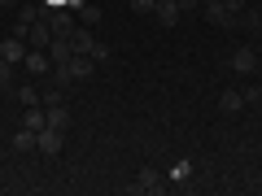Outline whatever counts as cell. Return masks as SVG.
<instances>
[{
  "label": "cell",
  "instance_id": "1",
  "mask_svg": "<svg viewBox=\"0 0 262 196\" xmlns=\"http://www.w3.org/2000/svg\"><path fill=\"white\" fill-rule=\"evenodd\" d=\"M227 65H232L236 75H258L262 57H258V48H249V44H236V48H232V57H227Z\"/></svg>",
  "mask_w": 262,
  "mask_h": 196
},
{
  "label": "cell",
  "instance_id": "2",
  "mask_svg": "<svg viewBox=\"0 0 262 196\" xmlns=\"http://www.w3.org/2000/svg\"><path fill=\"white\" fill-rule=\"evenodd\" d=\"M61 144H66V131H53V127L35 131V153H44V157H57Z\"/></svg>",
  "mask_w": 262,
  "mask_h": 196
},
{
  "label": "cell",
  "instance_id": "3",
  "mask_svg": "<svg viewBox=\"0 0 262 196\" xmlns=\"http://www.w3.org/2000/svg\"><path fill=\"white\" fill-rule=\"evenodd\" d=\"M162 187H166V179H162V170H153V166H144L140 175H136V183H131V192H162Z\"/></svg>",
  "mask_w": 262,
  "mask_h": 196
},
{
  "label": "cell",
  "instance_id": "4",
  "mask_svg": "<svg viewBox=\"0 0 262 196\" xmlns=\"http://www.w3.org/2000/svg\"><path fill=\"white\" fill-rule=\"evenodd\" d=\"M22 65H27V75H35V79H44L48 70H53V57H48L44 48H27V61H22Z\"/></svg>",
  "mask_w": 262,
  "mask_h": 196
},
{
  "label": "cell",
  "instance_id": "5",
  "mask_svg": "<svg viewBox=\"0 0 262 196\" xmlns=\"http://www.w3.org/2000/svg\"><path fill=\"white\" fill-rule=\"evenodd\" d=\"M92 70H96V61H92L88 53H75L70 61H66V75H70V83H75V79H92Z\"/></svg>",
  "mask_w": 262,
  "mask_h": 196
},
{
  "label": "cell",
  "instance_id": "6",
  "mask_svg": "<svg viewBox=\"0 0 262 196\" xmlns=\"http://www.w3.org/2000/svg\"><path fill=\"white\" fill-rule=\"evenodd\" d=\"M0 57H5V61H13V65H22V61H27V39H22V35L0 39Z\"/></svg>",
  "mask_w": 262,
  "mask_h": 196
},
{
  "label": "cell",
  "instance_id": "7",
  "mask_svg": "<svg viewBox=\"0 0 262 196\" xmlns=\"http://www.w3.org/2000/svg\"><path fill=\"white\" fill-rule=\"evenodd\" d=\"M44 22H48V31H53V35H70V31H75V18L66 13V5H61V9H48Z\"/></svg>",
  "mask_w": 262,
  "mask_h": 196
},
{
  "label": "cell",
  "instance_id": "8",
  "mask_svg": "<svg viewBox=\"0 0 262 196\" xmlns=\"http://www.w3.org/2000/svg\"><path fill=\"white\" fill-rule=\"evenodd\" d=\"M48 44H53V31H48V22L39 18L35 27L27 31V48H44V53H48Z\"/></svg>",
  "mask_w": 262,
  "mask_h": 196
},
{
  "label": "cell",
  "instance_id": "9",
  "mask_svg": "<svg viewBox=\"0 0 262 196\" xmlns=\"http://www.w3.org/2000/svg\"><path fill=\"white\" fill-rule=\"evenodd\" d=\"M153 18L162 22V27H175L184 13H179V0H158V9H153Z\"/></svg>",
  "mask_w": 262,
  "mask_h": 196
},
{
  "label": "cell",
  "instance_id": "10",
  "mask_svg": "<svg viewBox=\"0 0 262 196\" xmlns=\"http://www.w3.org/2000/svg\"><path fill=\"white\" fill-rule=\"evenodd\" d=\"M66 39H70V48H75V53H88V48L96 44V35H92V27H83V22H79V27L70 31V35H66Z\"/></svg>",
  "mask_w": 262,
  "mask_h": 196
},
{
  "label": "cell",
  "instance_id": "11",
  "mask_svg": "<svg viewBox=\"0 0 262 196\" xmlns=\"http://www.w3.org/2000/svg\"><path fill=\"white\" fill-rule=\"evenodd\" d=\"M48 57H53V65H66L70 57H75L70 39H66V35H53V44H48Z\"/></svg>",
  "mask_w": 262,
  "mask_h": 196
},
{
  "label": "cell",
  "instance_id": "12",
  "mask_svg": "<svg viewBox=\"0 0 262 196\" xmlns=\"http://www.w3.org/2000/svg\"><path fill=\"white\" fill-rule=\"evenodd\" d=\"M44 118H48V127H53V131H70V113H66V105H48Z\"/></svg>",
  "mask_w": 262,
  "mask_h": 196
},
{
  "label": "cell",
  "instance_id": "13",
  "mask_svg": "<svg viewBox=\"0 0 262 196\" xmlns=\"http://www.w3.org/2000/svg\"><path fill=\"white\" fill-rule=\"evenodd\" d=\"M219 109H223V113H241L245 109V96L236 92V87H227V92L219 96Z\"/></svg>",
  "mask_w": 262,
  "mask_h": 196
},
{
  "label": "cell",
  "instance_id": "14",
  "mask_svg": "<svg viewBox=\"0 0 262 196\" xmlns=\"http://www.w3.org/2000/svg\"><path fill=\"white\" fill-rule=\"evenodd\" d=\"M22 127H31V131H44L48 127V118H44V105H27V113H22Z\"/></svg>",
  "mask_w": 262,
  "mask_h": 196
},
{
  "label": "cell",
  "instance_id": "15",
  "mask_svg": "<svg viewBox=\"0 0 262 196\" xmlns=\"http://www.w3.org/2000/svg\"><path fill=\"white\" fill-rule=\"evenodd\" d=\"M13 149H18V153H35V131L22 127L18 135H13Z\"/></svg>",
  "mask_w": 262,
  "mask_h": 196
},
{
  "label": "cell",
  "instance_id": "16",
  "mask_svg": "<svg viewBox=\"0 0 262 196\" xmlns=\"http://www.w3.org/2000/svg\"><path fill=\"white\" fill-rule=\"evenodd\" d=\"M39 105H44V109L48 105H61V83H48L44 92H39Z\"/></svg>",
  "mask_w": 262,
  "mask_h": 196
},
{
  "label": "cell",
  "instance_id": "17",
  "mask_svg": "<svg viewBox=\"0 0 262 196\" xmlns=\"http://www.w3.org/2000/svg\"><path fill=\"white\" fill-rule=\"evenodd\" d=\"M0 92H13V61L0 57Z\"/></svg>",
  "mask_w": 262,
  "mask_h": 196
},
{
  "label": "cell",
  "instance_id": "18",
  "mask_svg": "<svg viewBox=\"0 0 262 196\" xmlns=\"http://www.w3.org/2000/svg\"><path fill=\"white\" fill-rule=\"evenodd\" d=\"M79 18H83V27H96V22H101V9H96V5H79Z\"/></svg>",
  "mask_w": 262,
  "mask_h": 196
},
{
  "label": "cell",
  "instance_id": "19",
  "mask_svg": "<svg viewBox=\"0 0 262 196\" xmlns=\"http://www.w3.org/2000/svg\"><path fill=\"white\" fill-rule=\"evenodd\" d=\"M13 96H18L22 105H39V92H35V87H31V83H22V87H13Z\"/></svg>",
  "mask_w": 262,
  "mask_h": 196
},
{
  "label": "cell",
  "instance_id": "20",
  "mask_svg": "<svg viewBox=\"0 0 262 196\" xmlns=\"http://www.w3.org/2000/svg\"><path fill=\"white\" fill-rule=\"evenodd\" d=\"M153 9H158V0H131V13H140V18H149Z\"/></svg>",
  "mask_w": 262,
  "mask_h": 196
},
{
  "label": "cell",
  "instance_id": "21",
  "mask_svg": "<svg viewBox=\"0 0 262 196\" xmlns=\"http://www.w3.org/2000/svg\"><path fill=\"white\" fill-rule=\"evenodd\" d=\"M88 57H92L96 65H101V61H110V44H92V48H88Z\"/></svg>",
  "mask_w": 262,
  "mask_h": 196
},
{
  "label": "cell",
  "instance_id": "22",
  "mask_svg": "<svg viewBox=\"0 0 262 196\" xmlns=\"http://www.w3.org/2000/svg\"><path fill=\"white\" fill-rule=\"evenodd\" d=\"M241 96H245V105H262V87H258V83H249Z\"/></svg>",
  "mask_w": 262,
  "mask_h": 196
},
{
  "label": "cell",
  "instance_id": "23",
  "mask_svg": "<svg viewBox=\"0 0 262 196\" xmlns=\"http://www.w3.org/2000/svg\"><path fill=\"white\" fill-rule=\"evenodd\" d=\"M179 13H201V0H179Z\"/></svg>",
  "mask_w": 262,
  "mask_h": 196
},
{
  "label": "cell",
  "instance_id": "24",
  "mask_svg": "<svg viewBox=\"0 0 262 196\" xmlns=\"http://www.w3.org/2000/svg\"><path fill=\"white\" fill-rule=\"evenodd\" d=\"M188 170H192V166H188V161H179V166L170 170V179H175V183H179V179H188Z\"/></svg>",
  "mask_w": 262,
  "mask_h": 196
},
{
  "label": "cell",
  "instance_id": "25",
  "mask_svg": "<svg viewBox=\"0 0 262 196\" xmlns=\"http://www.w3.org/2000/svg\"><path fill=\"white\" fill-rule=\"evenodd\" d=\"M0 5H5V9H13V5H18V0H0Z\"/></svg>",
  "mask_w": 262,
  "mask_h": 196
}]
</instances>
